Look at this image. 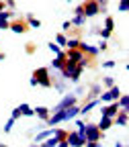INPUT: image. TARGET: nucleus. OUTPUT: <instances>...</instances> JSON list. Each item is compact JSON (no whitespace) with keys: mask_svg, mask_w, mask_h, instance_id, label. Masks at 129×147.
Listing matches in <instances>:
<instances>
[{"mask_svg":"<svg viewBox=\"0 0 129 147\" xmlns=\"http://www.w3.org/2000/svg\"><path fill=\"white\" fill-rule=\"evenodd\" d=\"M127 8H129V0H121L119 10H121V12H127Z\"/></svg>","mask_w":129,"mask_h":147,"instance_id":"nucleus-25","label":"nucleus"},{"mask_svg":"<svg viewBox=\"0 0 129 147\" xmlns=\"http://www.w3.org/2000/svg\"><path fill=\"white\" fill-rule=\"evenodd\" d=\"M105 29H107V31H113V29H115V21H113V16H107V18H105Z\"/></svg>","mask_w":129,"mask_h":147,"instance_id":"nucleus-19","label":"nucleus"},{"mask_svg":"<svg viewBox=\"0 0 129 147\" xmlns=\"http://www.w3.org/2000/svg\"><path fill=\"white\" fill-rule=\"evenodd\" d=\"M14 123H16V121H14V119L10 117V119L6 121V125H4V133H10V131H12V127H14Z\"/></svg>","mask_w":129,"mask_h":147,"instance_id":"nucleus-20","label":"nucleus"},{"mask_svg":"<svg viewBox=\"0 0 129 147\" xmlns=\"http://www.w3.org/2000/svg\"><path fill=\"white\" fill-rule=\"evenodd\" d=\"M49 135H53V131H43V133H39V135L35 137V141H43V139L49 137Z\"/></svg>","mask_w":129,"mask_h":147,"instance_id":"nucleus-23","label":"nucleus"},{"mask_svg":"<svg viewBox=\"0 0 129 147\" xmlns=\"http://www.w3.org/2000/svg\"><path fill=\"white\" fill-rule=\"evenodd\" d=\"M111 127H113V119H111V117H100V123H98V129H100V131H107V129H111Z\"/></svg>","mask_w":129,"mask_h":147,"instance_id":"nucleus-12","label":"nucleus"},{"mask_svg":"<svg viewBox=\"0 0 129 147\" xmlns=\"http://www.w3.org/2000/svg\"><path fill=\"white\" fill-rule=\"evenodd\" d=\"M29 25H31V27H35V29H37V27H41V23L37 21V18H33V16H29Z\"/></svg>","mask_w":129,"mask_h":147,"instance_id":"nucleus-28","label":"nucleus"},{"mask_svg":"<svg viewBox=\"0 0 129 147\" xmlns=\"http://www.w3.org/2000/svg\"><path fill=\"white\" fill-rule=\"evenodd\" d=\"M78 49H80L82 53H88V55H92V57H94V55H98V53H100V51H98V47H92V45H86V43H82V41H80Z\"/></svg>","mask_w":129,"mask_h":147,"instance_id":"nucleus-11","label":"nucleus"},{"mask_svg":"<svg viewBox=\"0 0 129 147\" xmlns=\"http://www.w3.org/2000/svg\"><path fill=\"white\" fill-rule=\"evenodd\" d=\"M64 59H66V53H60L58 57L51 61V67H53V69H60V67H62V63H64Z\"/></svg>","mask_w":129,"mask_h":147,"instance_id":"nucleus-15","label":"nucleus"},{"mask_svg":"<svg viewBox=\"0 0 129 147\" xmlns=\"http://www.w3.org/2000/svg\"><path fill=\"white\" fill-rule=\"evenodd\" d=\"M55 43H58L60 47H66V43H68V39H66V37H64V35H58V37H55Z\"/></svg>","mask_w":129,"mask_h":147,"instance_id":"nucleus-22","label":"nucleus"},{"mask_svg":"<svg viewBox=\"0 0 129 147\" xmlns=\"http://www.w3.org/2000/svg\"><path fill=\"white\" fill-rule=\"evenodd\" d=\"M84 18H86V16H82V14H76V18H74L72 23H74V25H84Z\"/></svg>","mask_w":129,"mask_h":147,"instance_id":"nucleus-26","label":"nucleus"},{"mask_svg":"<svg viewBox=\"0 0 129 147\" xmlns=\"http://www.w3.org/2000/svg\"><path fill=\"white\" fill-rule=\"evenodd\" d=\"M82 133H84V137H86V145H88V147H96V145H98V139L103 137V131L98 129V125H94V123L84 125V127H82Z\"/></svg>","mask_w":129,"mask_h":147,"instance_id":"nucleus-2","label":"nucleus"},{"mask_svg":"<svg viewBox=\"0 0 129 147\" xmlns=\"http://www.w3.org/2000/svg\"><path fill=\"white\" fill-rule=\"evenodd\" d=\"M4 4H6V6H10V8H12V6H14V0H4Z\"/></svg>","mask_w":129,"mask_h":147,"instance_id":"nucleus-34","label":"nucleus"},{"mask_svg":"<svg viewBox=\"0 0 129 147\" xmlns=\"http://www.w3.org/2000/svg\"><path fill=\"white\" fill-rule=\"evenodd\" d=\"M18 108H21V115H23V117H35V115H33V108H31L29 104H18Z\"/></svg>","mask_w":129,"mask_h":147,"instance_id":"nucleus-17","label":"nucleus"},{"mask_svg":"<svg viewBox=\"0 0 129 147\" xmlns=\"http://www.w3.org/2000/svg\"><path fill=\"white\" fill-rule=\"evenodd\" d=\"M78 113H80V108L74 104V106H68V108H60V110H55V115L47 117L45 121L49 123V127H55V125H60L62 121H70V119H74Z\"/></svg>","mask_w":129,"mask_h":147,"instance_id":"nucleus-1","label":"nucleus"},{"mask_svg":"<svg viewBox=\"0 0 129 147\" xmlns=\"http://www.w3.org/2000/svg\"><path fill=\"white\" fill-rule=\"evenodd\" d=\"M21 117H23V115H21V108H18V106H16V108L12 110V119H14V121H18V119H21Z\"/></svg>","mask_w":129,"mask_h":147,"instance_id":"nucleus-27","label":"nucleus"},{"mask_svg":"<svg viewBox=\"0 0 129 147\" xmlns=\"http://www.w3.org/2000/svg\"><path fill=\"white\" fill-rule=\"evenodd\" d=\"M4 6H6V4H4V0H0V10H4Z\"/></svg>","mask_w":129,"mask_h":147,"instance_id":"nucleus-35","label":"nucleus"},{"mask_svg":"<svg viewBox=\"0 0 129 147\" xmlns=\"http://www.w3.org/2000/svg\"><path fill=\"white\" fill-rule=\"evenodd\" d=\"M49 49H51L53 53H58V55H60V53H64V51H62V47H60L58 43H49Z\"/></svg>","mask_w":129,"mask_h":147,"instance_id":"nucleus-24","label":"nucleus"},{"mask_svg":"<svg viewBox=\"0 0 129 147\" xmlns=\"http://www.w3.org/2000/svg\"><path fill=\"white\" fill-rule=\"evenodd\" d=\"M103 84H105L107 88H111V86H115V80H113V78H105V80H103Z\"/></svg>","mask_w":129,"mask_h":147,"instance_id":"nucleus-29","label":"nucleus"},{"mask_svg":"<svg viewBox=\"0 0 129 147\" xmlns=\"http://www.w3.org/2000/svg\"><path fill=\"white\" fill-rule=\"evenodd\" d=\"M8 18H2V16H0V29H8Z\"/></svg>","mask_w":129,"mask_h":147,"instance_id":"nucleus-30","label":"nucleus"},{"mask_svg":"<svg viewBox=\"0 0 129 147\" xmlns=\"http://www.w3.org/2000/svg\"><path fill=\"white\" fill-rule=\"evenodd\" d=\"M103 65H105V67H115V65H117V63H115V61H105V63H103Z\"/></svg>","mask_w":129,"mask_h":147,"instance_id":"nucleus-33","label":"nucleus"},{"mask_svg":"<svg viewBox=\"0 0 129 147\" xmlns=\"http://www.w3.org/2000/svg\"><path fill=\"white\" fill-rule=\"evenodd\" d=\"M111 33H113V31H107V29H103V31H100V37H103V39H109V37H111Z\"/></svg>","mask_w":129,"mask_h":147,"instance_id":"nucleus-31","label":"nucleus"},{"mask_svg":"<svg viewBox=\"0 0 129 147\" xmlns=\"http://www.w3.org/2000/svg\"><path fill=\"white\" fill-rule=\"evenodd\" d=\"M98 12H100V8H98L96 0H86V2L82 4V14L84 16H96Z\"/></svg>","mask_w":129,"mask_h":147,"instance_id":"nucleus-5","label":"nucleus"},{"mask_svg":"<svg viewBox=\"0 0 129 147\" xmlns=\"http://www.w3.org/2000/svg\"><path fill=\"white\" fill-rule=\"evenodd\" d=\"M119 96H121L119 86H111L107 92H103V94H100V100H103V102H113V100H117Z\"/></svg>","mask_w":129,"mask_h":147,"instance_id":"nucleus-6","label":"nucleus"},{"mask_svg":"<svg viewBox=\"0 0 129 147\" xmlns=\"http://www.w3.org/2000/svg\"><path fill=\"white\" fill-rule=\"evenodd\" d=\"M66 143L68 145H74V147H80V145H86V137L82 133V129L80 131H72L66 135Z\"/></svg>","mask_w":129,"mask_h":147,"instance_id":"nucleus-4","label":"nucleus"},{"mask_svg":"<svg viewBox=\"0 0 129 147\" xmlns=\"http://www.w3.org/2000/svg\"><path fill=\"white\" fill-rule=\"evenodd\" d=\"M115 117H117V119L113 121V125H121V127H125V125H127V121H129V113H127V108H119Z\"/></svg>","mask_w":129,"mask_h":147,"instance_id":"nucleus-9","label":"nucleus"},{"mask_svg":"<svg viewBox=\"0 0 129 147\" xmlns=\"http://www.w3.org/2000/svg\"><path fill=\"white\" fill-rule=\"evenodd\" d=\"M8 29H12L14 33H25V31H27V25H25L23 21H14V23L8 25Z\"/></svg>","mask_w":129,"mask_h":147,"instance_id":"nucleus-13","label":"nucleus"},{"mask_svg":"<svg viewBox=\"0 0 129 147\" xmlns=\"http://www.w3.org/2000/svg\"><path fill=\"white\" fill-rule=\"evenodd\" d=\"M33 115H37L39 119H43V121H45V119L49 117V108H47V106H37V108L33 110Z\"/></svg>","mask_w":129,"mask_h":147,"instance_id":"nucleus-14","label":"nucleus"},{"mask_svg":"<svg viewBox=\"0 0 129 147\" xmlns=\"http://www.w3.org/2000/svg\"><path fill=\"white\" fill-rule=\"evenodd\" d=\"M98 102H100V100H96V98H90V102H88V104H86L84 108H80V113H82V115H86V113H90V110H92V108H94V106H96Z\"/></svg>","mask_w":129,"mask_h":147,"instance_id":"nucleus-16","label":"nucleus"},{"mask_svg":"<svg viewBox=\"0 0 129 147\" xmlns=\"http://www.w3.org/2000/svg\"><path fill=\"white\" fill-rule=\"evenodd\" d=\"M45 86V88H51V78H49V69L47 67H37L33 71V78H31V86Z\"/></svg>","mask_w":129,"mask_h":147,"instance_id":"nucleus-3","label":"nucleus"},{"mask_svg":"<svg viewBox=\"0 0 129 147\" xmlns=\"http://www.w3.org/2000/svg\"><path fill=\"white\" fill-rule=\"evenodd\" d=\"M64 53H66V59H70V61H76V63L84 59V53H82L80 49H66Z\"/></svg>","mask_w":129,"mask_h":147,"instance_id":"nucleus-8","label":"nucleus"},{"mask_svg":"<svg viewBox=\"0 0 129 147\" xmlns=\"http://www.w3.org/2000/svg\"><path fill=\"white\" fill-rule=\"evenodd\" d=\"M78 45H80V41H78V39H70V41L66 43V47H68V49H78Z\"/></svg>","mask_w":129,"mask_h":147,"instance_id":"nucleus-21","label":"nucleus"},{"mask_svg":"<svg viewBox=\"0 0 129 147\" xmlns=\"http://www.w3.org/2000/svg\"><path fill=\"white\" fill-rule=\"evenodd\" d=\"M117 110H119V104H117V100H113V102H107V106H103L100 115H105V117H111V119H113V117L117 115Z\"/></svg>","mask_w":129,"mask_h":147,"instance_id":"nucleus-7","label":"nucleus"},{"mask_svg":"<svg viewBox=\"0 0 129 147\" xmlns=\"http://www.w3.org/2000/svg\"><path fill=\"white\" fill-rule=\"evenodd\" d=\"M78 102V98H76V94H68L58 106H55V110H60V108H68V106H74V104H76Z\"/></svg>","mask_w":129,"mask_h":147,"instance_id":"nucleus-10","label":"nucleus"},{"mask_svg":"<svg viewBox=\"0 0 129 147\" xmlns=\"http://www.w3.org/2000/svg\"><path fill=\"white\" fill-rule=\"evenodd\" d=\"M0 16H2V18H10L12 12H8V10H0Z\"/></svg>","mask_w":129,"mask_h":147,"instance_id":"nucleus-32","label":"nucleus"},{"mask_svg":"<svg viewBox=\"0 0 129 147\" xmlns=\"http://www.w3.org/2000/svg\"><path fill=\"white\" fill-rule=\"evenodd\" d=\"M117 104H119V108H127V106H129V96H127V94H121V96L117 98Z\"/></svg>","mask_w":129,"mask_h":147,"instance_id":"nucleus-18","label":"nucleus"}]
</instances>
